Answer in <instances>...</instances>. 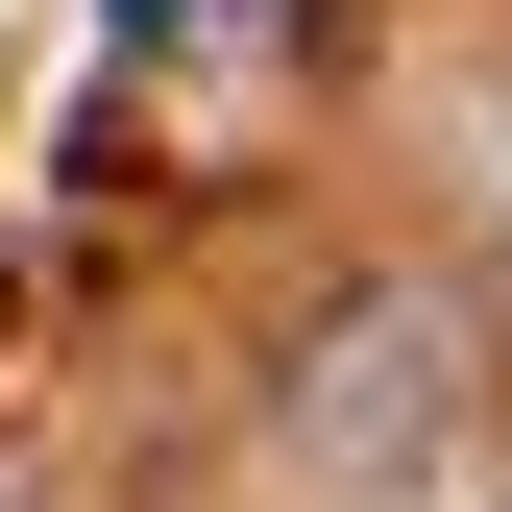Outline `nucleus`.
Listing matches in <instances>:
<instances>
[{
	"label": "nucleus",
	"instance_id": "1",
	"mask_svg": "<svg viewBox=\"0 0 512 512\" xmlns=\"http://www.w3.org/2000/svg\"><path fill=\"white\" fill-rule=\"evenodd\" d=\"M293 25H317V0H122L147 74H293Z\"/></svg>",
	"mask_w": 512,
	"mask_h": 512
}]
</instances>
